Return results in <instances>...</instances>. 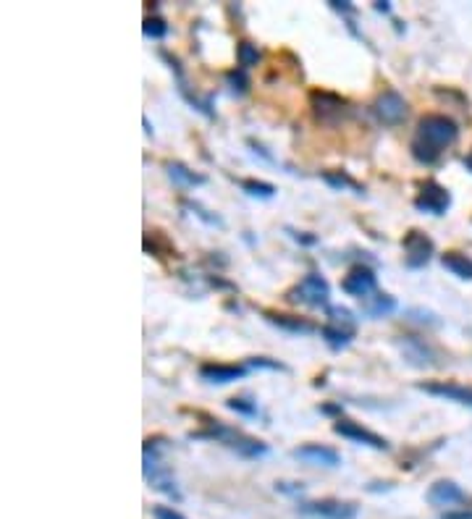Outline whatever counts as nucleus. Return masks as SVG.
I'll list each match as a JSON object with an SVG mask.
<instances>
[{"label":"nucleus","mask_w":472,"mask_h":519,"mask_svg":"<svg viewBox=\"0 0 472 519\" xmlns=\"http://www.w3.org/2000/svg\"><path fill=\"white\" fill-rule=\"evenodd\" d=\"M464 491L452 480H438L430 485V491H428V503H433V506H441V509H449V506H456V503H464Z\"/></svg>","instance_id":"obj_14"},{"label":"nucleus","mask_w":472,"mask_h":519,"mask_svg":"<svg viewBox=\"0 0 472 519\" xmlns=\"http://www.w3.org/2000/svg\"><path fill=\"white\" fill-rule=\"evenodd\" d=\"M166 171H168V176L174 178L176 184L181 186H202L207 178L202 176V173H197V171H192V168H186L184 163H166Z\"/></svg>","instance_id":"obj_19"},{"label":"nucleus","mask_w":472,"mask_h":519,"mask_svg":"<svg viewBox=\"0 0 472 519\" xmlns=\"http://www.w3.org/2000/svg\"><path fill=\"white\" fill-rule=\"evenodd\" d=\"M464 168H467V171H472V152L467 155V158H464Z\"/></svg>","instance_id":"obj_37"},{"label":"nucleus","mask_w":472,"mask_h":519,"mask_svg":"<svg viewBox=\"0 0 472 519\" xmlns=\"http://www.w3.org/2000/svg\"><path fill=\"white\" fill-rule=\"evenodd\" d=\"M241 189H244L250 197H260V200H270V197H276V192H278L273 184L258 181V178H244V181H241Z\"/></svg>","instance_id":"obj_23"},{"label":"nucleus","mask_w":472,"mask_h":519,"mask_svg":"<svg viewBox=\"0 0 472 519\" xmlns=\"http://www.w3.org/2000/svg\"><path fill=\"white\" fill-rule=\"evenodd\" d=\"M226 82H229V87H231L236 94L247 92V76H244V68H239V71H229Z\"/></svg>","instance_id":"obj_29"},{"label":"nucleus","mask_w":472,"mask_h":519,"mask_svg":"<svg viewBox=\"0 0 472 519\" xmlns=\"http://www.w3.org/2000/svg\"><path fill=\"white\" fill-rule=\"evenodd\" d=\"M334 433L336 436L346 438V441H352V444H360V446H368V448H375V451H389L391 446L389 441L378 433H373L368 427H362L360 422H354V420H336L334 425Z\"/></svg>","instance_id":"obj_8"},{"label":"nucleus","mask_w":472,"mask_h":519,"mask_svg":"<svg viewBox=\"0 0 472 519\" xmlns=\"http://www.w3.org/2000/svg\"><path fill=\"white\" fill-rule=\"evenodd\" d=\"M226 407L231 409V412H236V415H244V417H258V404L250 399H229L226 401Z\"/></svg>","instance_id":"obj_27"},{"label":"nucleus","mask_w":472,"mask_h":519,"mask_svg":"<svg viewBox=\"0 0 472 519\" xmlns=\"http://www.w3.org/2000/svg\"><path fill=\"white\" fill-rule=\"evenodd\" d=\"M299 511L305 517H313V519H357L360 506L352 503V501L323 499V501H305V503H299Z\"/></svg>","instance_id":"obj_5"},{"label":"nucleus","mask_w":472,"mask_h":519,"mask_svg":"<svg viewBox=\"0 0 472 519\" xmlns=\"http://www.w3.org/2000/svg\"><path fill=\"white\" fill-rule=\"evenodd\" d=\"M291 456H294V459H299V462L310 464V467H339V464H341V454H339L336 448H331V446H323V444L299 446V448H294V451H291Z\"/></svg>","instance_id":"obj_12"},{"label":"nucleus","mask_w":472,"mask_h":519,"mask_svg":"<svg viewBox=\"0 0 472 519\" xmlns=\"http://www.w3.org/2000/svg\"><path fill=\"white\" fill-rule=\"evenodd\" d=\"M375 11H383V13H391V6H389V3H375Z\"/></svg>","instance_id":"obj_35"},{"label":"nucleus","mask_w":472,"mask_h":519,"mask_svg":"<svg viewBox=\"0 0 472 519\" xmlns=\"http://www.w3.org/2000/svg\"><path fill=\"white\" fill-rule=\"evenodd\" d=\"M247 367H265V370H281V372H286V365H281V362H273V360H268V357H252V360L247 362Z\"/></svg>","instance_id":"obj_30"},{"label":"nucleus","mask_w":472,"mask_h":519,"mask_svg":"<svg viewBox=\"0 0 472 519\" xmlns=\"http://www.w3.org/2000/svg\"><path fill=\"white\" fill-rule=\"evenodd\" d=\"M323 181L328 186H334V189H354L357 195H362V192H365V189H362L357 181H352V178L346 176V173H331V171H328V173H323Z\"/></svg>","instance_id":"obj_26"},{"label":"nucleus","mask_w":472,"mask_h":519,"mask_svg":"<svg viewBox=\"0 0 472 519\" xmlns=\"http://www.w3.org/2000/svg\"><path fill=\"white\" fill-rule=\"evenodd\" d=\"M262 317H265L270 325H276V328H281V331H289V334H313L315 331V325L307 323V320H302V317L281 315V312H270V310H265Z\"/></svg>","instance_id":"obj_16"},{"label":"nucleus","mask_w":472,"mask_h":519,"mask_svg":"<svg viewBox=\"0 0 472 519\" xmlns=\"http://www.w3.org/2000/svg\"><path fill=\"white\" fill-rule=\"evenodd\" d=\"M289 233H291V236H294V239L299 241V244H307V247H310V244H317V236H307V233H302V231H291V228H289Z\"/></svg>","instance_id":"obj_33"},{"label":"nucleus","mask_w":472,"mask_h":519,"mask_svg":"<svg viewBox=\"0 0 472 519\" xmlns=\"http://www.w3.org/2000/svg\"><path fill=\"white\" fill-rule=\"evenodd\" d=\"M310 100H313V108L317 111V116H323V118L325 116H341L344 105H346L339 94H331V92H313Z\"/></svg>","instance_id":"obj_18"},{"label":"nucleus","mask_w":472,"mask_h":519,"mask_svg":"<svg viewBox=\"0 0 472 519\" xmlns=\"http://www.w3.org/2000/svg\"><path fill=\"white\" fill-rule=\"evenodd\" d=\"M401 250H404V265H407L409 270H420L433 260L435 244L428 233L412 228V231L401 239Z\"/></svg>","instance_id":"obj_6"},{"label":"nucleus","mask_w":472,"mask_h":519,"mask_svg":"<svg viewBox=\"0 0 472 519\" xmlns=\"http://www.w3.org/2000/svg\"><path fill=\"white\" fill-rule=\"evenodd\" d=\"M276 491L281 493H302V482H276Z\"/></svg>","instance_id":"obj_32"},{"label":"nucleus","mask_w":472,"mask_h":519,"mask_svg":"<svg viewBox=\"0 0 472 519\" xmlns=\"http://www.w3.org/2000/svg\"><path fill=\"white\" fill-rule=\"evenodd\" d=\"M394 310H397V299L391 297V294H386V291H375L368 299H362V312L368 317H375V320L391 315Z\"/></svg>","instance_id":"obj_15"},{"label":"nucleus","mask_w":472,"mask_h":519,"mask_svg":"<svg viewBox=\"0 0 472 519\" xmlns=\"http://www.w3.org/2000/svg\"><path fill=\"white\" fill-rule=\"evenodd\" d=\"M142 35L147 39H163L168 35V24L160 16H147L142 21Z\"/></svg>","instance_id":"obj_24"},{"label":"nucleus","mask_w":472,"mask_h":519,"mask_svg":"<svg viewBox=\"0 0 472 519\" xmlns=\"http://www.w3.org/2000/svg\"><path fill=\"white\" fill-rule=\"evenodd\" d=\"M401 349H404V354H407L409 360H420V365H425L428 360H433V352H430V346L428 343H423L420 338H404V343H401Z\"/></svg>","instance_id":"obj_22"},{"label":"nucleus","mask_w":472,"mask_h":519,"mask_svg":"<svg viewBox=\"0 0 472 519\" xmlns=\"http://www.w3.org/2000/svg\"><path fill=\"white\" fill-rule=\"evenodd\" d=\"M145 480L150 482V488L166 493L171 501H176V503L181 501V491H178V485H176V480H174L171 470L160 462V446H157V441H152V438L145 441Z\"/></svg>","instance_id":"obj_3"},{"label":"nucleus","mask_w":472,"mask_h":519,"mask_svg":"<svg viewBox=\"0 0 472 519\" xmlns=\"http://www.w3.org/2000/svg\"><path fill=\"white\" fill-rule=\"evenodd\" d=\"M415 207L420 213L428 215H446V210L452 207V192L441 186L438 181H423L420 184V192L415 197Z\"/></svg>","instance_id":"obj_7"},{"label":"nucleus","mask_w":472,"mask_h":519,"mask_svg":"<svg viewBox=\"0 0 472 519\" xmlns=\"http://www.w3.org/2000/svg\"><path fill=\"white\" fill-rule=\"evenodd\" d=\"M291 302L296 305H305V307H315V310H320L325 307L328 310V302H331V286H328V281L320 276V273H307L305 279L299 281L291 291L286 294Z\"/></svg>","instance_id":"obj_4"},{"label":"nucleus","mask_w":472,"mask_h":519,"mask_svg":"<svg viewBox=\"0 0 472 519\" xmlns=\"http://www.w3.org/2000/svg\"><path fill=\"white\" fill-rule=\"evenodd\" d=\"M236 56H239V66L247 71V68H252V66H258L260 50H258V45H252V42H239Z\"/></svg>","instance_id":"obj_25"},{"label":"nucleus","mask_w":472,"mask_h":519,"mask_svg":"<svg viewBox=\"0 0 472 519\" xmlns=\"http://www.w3.org/2000/svg\"><path fill=\"white\" fill-rule=\"evenodd\" d=\"M152 517L155 519H186L181 511H176L174 506H155L152 509Z\"/></svg>","instance_id":"obj_31"},{"label":"nucleus","mask_w":472,"mask_h":519,"mask_svg":"<svg viewBox=\"0 0 472 519\" xmlns=\"http://www.w3.org/2000/svg\"><path fill=\"white\" fill-rule=\"evenodd\" d=\"M247 365H221V362H207L200 367V378L210 386H229L234 380H241L247 375Z\"/></svg>","instance_id":"obj_13"},{"label":"nucleus","mask_w":472,"mask_h":519,"mask_svg":"<svg viewBox=\"0 0 472 519\" xmlns=\"http://www.w3.org/2000/svg\"><path fill=\"white\" fill-rule=\"evenodd\" d=\"M341 288H344V294H349V297L362 302V299H368L370 294L378 291V279H375L373 268H368V265H354V268L344 276Z\"/></svg>","instance_id":"obj_10"},{"label":"nucleus","mask_w":472,"mask_h":519,"mask_svg":"<svg viewBox=\"0 0 472 519\" xmlns=\"http://www.w3.org/2000/svg\"><path fill=\"white\" fill-rule=\"evenodd\" d=\"M320 336H323V341L334 349V352H341V349H346L349 343H352V338L357 334H352V331H344V328H336V325L325 323L323 328H320Z\"/></svg>","instance_id":"obj_20"},{"label":"nucleus","mask_w":472,"mask_h":519,"mask_svg":"<svg viewBox=\"0 0 472 519\" xmlns=\"http://www.w3.org/2000/svg\"><path fill=\"white\" fill-rule=\"evenodd\" d=\"M441 265H444L452 276L462 281H472V257L462 255V252H446L441 257Z\"/></svg>","instance_id":"obj_17"},{"label":"nucleus","mask_w":472,"mask_h":519,"mask_svg":"<svg viewBox=\"0 0 472 519\" xmlns=\"http://www.w3.org/2000/svg\"><path fill=\"white\" fill-rule=\"evenodd\" d=\"M192 438H213L218 444L234 448V451L239 456H244V459H260V456L268 454V444H262L258 438L241 433L236 427L223 425L221 420H207V430H202V433H197V436H192Z\"/></svg>","instance_id":"obj_2"},{"label":"nucleus","mask_w":472,"mask_h":519,"mask_svg":"<svg viewBox=\"0 0 472 519\" xmlns=\"http://www.w3.org/2000/svg\"><path fill=\"white\" fill-rule=\"evenodd\" d=\"M459 137V129L449 116L441 113H428L420 118L415 131V140L409 145L412 149V158L423 166H433L438 163V158L444 155V149H449Z\"/></svg>","instance_id":"obj_1"},{"label":"nucleus","mask_w":472,"mask_h":519,"mask_svg":"<svg viewBox=\"0 0 472 519\" xmlns=\"http://www.w3.org/2000/svg\"><path fill=\"white\" fill-rule=\"evenodd\" d=\"M325 323L357 334V317H354V312L352 310H346V307H328V320H325Z\"/></svg>","instance_id":"obj_21"},{"label":"nucleus","mask_w":472,"mask_h":519,"mask_svg":"<svg viewBox=\"0 0 472 519\" xmlns=\"http://www.w3.org/2000/svg\"><path fill=\"white\" fill-rule=\"evenodd\" d=\"M184 207H189V210H192V215H197V218H200V221H202V223H207V226H218V228H221V226H223L221 218H218V215H213V213H210V210H205L202 204H197V202H184Z\"/></svg>","instance_id":"obj_28"},{"label":"nucleus","mask_w":472,"mask_h":519,"mask_svg":"<svg viewBox=\"0 0 472 519\" xmlns=\"http://www.w3.org/2000/svg\"><path fill=\"white\" fill-rule=\"evenodd\" d=\"M441 519H472V511H456V514H449V511H446Z\"/></svg>","instance_id":"obj_34"},{"label":"nucleus","mask_w":472,"mask_h":519,"mask_svg":"<svg viewBox=\"0 0 472 519\" xmlns=\"http://www.w3.org/2000/svg\"><path fill=\"white\" fill-rule=\"evenodd\" d=\"M373 113L378 116L380 123L386 126H397L407 118V100L397 92V90H383L373 102Z\"/></svg>","instance_id":"obj_9"},{"label":"nucleus","mask_w":472,"mask_h":519,"mask_svg":"<svg viewBox=\"0 0 472 519\" xmlns=\"http://www.w3.org/2000/svg\"><path fill=\"white\" fill-rule=\"evenodd\" d=\"M142 123H145V131H147L150 137H152V126H150V118H147V116H142Z\"/></svg>","instance_id":"obj_36"},{"label":"nucleus","mask_w":472,"mask_h":519,"mask_svg":"<svg viewBox=\"0 0 472 519\" xmlns=\"http://www.w3.org/2000/svg\"><path fill=\"white\" fill-rule=\"evenodd\" d=\"M417 389L438 396L446 401H456L462 407H472V389L470 386H459V383H446V380H428V383H417Z\"/></svg>","instance_id":"obj_11"}]
</instances>
